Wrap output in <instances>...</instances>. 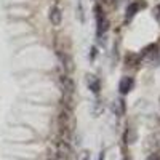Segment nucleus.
Here are the masks:
<instances>
[{"label": "nucleus", "mask_w": 160, "mask_h": 160, "mask_svg": "<svg viewBox=\"0 0 160 160\" xmlns=\"http://www.w3.org/2000/svg\"><path fill=\"white\" fill-rule=\"evenodd\" d=\"M59 87H61V91H62V95H64V108H68V109H72V96H74V93H75V83H74V80L68 75V74H61L59 75Z\"/></svg>", "instance_id": "f257e3e1"}, {"label": "nucleus", "mask_w": 160, "mask_h": 160, "mask_svg": "<svg viewBox=\"0 0 160 160\" xmlns=\"http://www.w3.org/2000/svg\"><path fill=\"white\" fill-rule=\"evenodd\" d=\"M51 160H72L74 151L71 148V144L64 139H58L53 146V152H51Z\"/></svg>", "instance_id": "f03ea898"}, {"label": "nucleus", "mask_w": 160, "mask_h": 160, "mask_svg": "<svg viewBox=\"0 0 160 160\" xmlns=\"http://www.w3.org/2000/svg\"><path fill=\"white\" fill-rule=\"evenodd\" d=\"M95 13H96V31H98V35H102L109 29V19H108V16H106V13L102 11L101 5L95 7Z\"/></svg>", "instance_id": "7ed1b4c3"}, {"label": "nucleus", "mask_w": 160, "mask_h": 160, "mask_svg": "<svg viewBox=\"0 0 160 160\" xmlns=\"http://www.w3.org/2000/svg\"><path fill=\"white\" fill-rule=\"evenodd\" d=\"M55 50H56V55H58L59 61L62 62L64 71L72 72V71H74V61H72V58H71V55H69V51H68V50H64V48H61L58 43H56Z\"/></svg>", "instance_id": "20e7f679"}, {"label": "nucleus", "mask_w": 160, "mask_h": 160, "mask_svg": "<svg viewBox=\"0 0 160 160\" xmlns=\"http://www.w3.org/2000/svg\"><path fill=\"white\" fill-rule=\"evenodd\" d=\"M48 19L53 26H61L62 22V11L61 8L55 3V5H51L50 10H48Z\"/></svg>", "instance_id": "39448f33"}, {"label": "nucleus", "mask_w": 160, "mask_h": 160, "mask_svg": "<svg viewBox=\"0 0 160 160\" xmlns=\"http://www.w3.org/2000/svg\"><path fill=\"white\" fill-rule=\"evenodd\" d=\"M141 8H146V2H144V0H133V2L127 7V19H131Z\"/></svg>", "instance_id": "423d86ee"}, {"label": "nucleus", "mask_w": 160, "mask_h": 160, "mask_svg": "<svg viewBox=\"0 0 160 160\" xmlns=\"http://www.w3.org/2000/svg\"><path fill=\"white\" fill-rule=\"evenodd\" d=\"M133 87H135V80H133V77H123L122 80H120V83H118L120 95H128V93L133 90Z\"/></svg>", "instance_id": "0eeeda50"}, {"label": "nucleus", "mask_w": 160, "mask_h": 160, "mask_svg": "<svg viewBox=\"0 0 160 160\" xmlns=\"http://www.w3.org/2000/svg\"><path fill=\"white\" fill-rule=\"evenodd\" d=\"M87 83H88V88L93 91V93H99L101 90V82L96 75H87Z\"/></svg>", "instance_id": "6e6552de"}, {"label": "nucleus", "mask_w": 160, "mask_h": 160, "mask_svg": "<svg viewBox=\"0 0 160 160\" xmlns=\"http://www.w3.org/2000/svg\"><path fill=\"white\" fill-rule=\"evenodd\" d=\"M139 61H141V55H136V53H128L125 58L127 66H136L139 64Z\"/></svg>", "instance_id": "1a4fd4ad"}, {"label": "nucleus", "mask_w": 160, "mask_h": 160, "mask_svg": "<svg viewBox=\"0 0 160 160\" xmlns=\"http://www.w3.org/2000/svg\"><path fill=\"white\" fill-rule=\"evenodd\" d=\"M123 141H125V144H131L133 141H135V133H133V130H131V128H128V130L125 131Z\"/></svg>", "instance_id": "9d476101"}, {"label": "nucleus", "mask_w": 160, "mask_h": 160, "mask_svg": "<svg viewBox=\"0 0 160 160\" xmlns=\"http://www.w3.org/2000/svg\"><path fill=\"white\" fill-rule=\"evenodd\" d=\"M78 160H90V152L88 151H82L78 155Z\"/></svg>", "instance_id": "9b49d317"}, {"label": "nucleus", "mask_w": 160, "mask_h": 160, "mask_svg": "<svg viewBox=\"0 0 160 160\" xmlns=\"http://www.w3.org/2000/svg\"><path fill=\"white\" fill-rule=\"evenodd\" d=\"M102 7H114L115 5V0H99Z\"/></svg>", "instance_id": "f8f14e48"}, {"label": "nucleus", "mask_w": 160, "mask_h": 160, "mask_svg": "<svg viewBox=\"0 0 160 160\" xmlns=\"http://www.w3.org/2000/svg\"><path fill=\"white\" fill-rule=\"evenodd\" d=\"M146 160H160V154H158V152H154V154H151Z\"/></svg>", "instance_id": "ddd939ff"}, {"label": "nucleus", "mask_w": 160, "mask_h": 160, "mask_svg": "<svg viewBox=\"0 0 160 160\" xmlns=\"http://www.w3.org/2000/svg\"><path fill=\"white\" fill-rule=\"evenodd\" d=\"M154 16H155L157 22L160 24V10H158V8H155V10H154Z\"/></svg>", "instance_id": "4468645a"}, {"label": "nucleus", "mask_w": 160, "mask_h": 160, "mask_svg": "<svg viewBox=\"0 0 160 160\" xmlns=\"http://www.w3.org/2000/svg\"><path fill=\"white\" fill-rule=\"evenodd\" d=\"M98 160H104V151L99 154V158H98Z\"/></svg>", "instance_id": "2eb2a0df"}, {"label": "nucleus", "mask_w": 160, "mask_h": 160, "mask_svg": "<svg viewBox=\"0 0 160 160\" xmlns=\"http://www.w3.org/2000/svg\"><path fill=\"white\" fill-rule=\"evenodd\" d=\"M123 160H130V158H128V157H123Z\"/></svg>", "instance_id": "dca6fc26"}, {"label": "nucleus", "mask_w": 160, "mask_h": 160, "mask_svg": "<svg viewBox=\"0 0 160 160\" xmlns=\"http://www.w3.org/2000/svg\"><path fill=\"white\" fill-rule=\"evenodd\" d=\"M55 2H58V0H55Z\"/></svg>", "instance_id": "f3484780"}]
</instances>
